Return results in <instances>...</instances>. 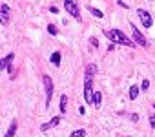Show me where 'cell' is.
<instances>
[{"instance_id":"obj_9","label":"cell","mask_w":155,"mask_h":137,"mask_svg":"<svg viewBox=\"0 0 155 137\" xmlns=\"http://www.w3.org/2000/svg\"><path fill=\"white\" fill-rule=\"evenodd\" d=\"M13 58H15V53H9V55L2 57V60H0V72L8 70V68L11 66V62H13Z\"/></svg>"},{"instance_id":"obj_11","label":"cell","mask_w":155,"mask_h":137,"mask_svg":"<svg viewBox=\"0 0 155 137\" xmlns=\"http://www.w3.org/2000/svg\"><path fill=\"white\" fill-rule=\"evenodd\" d=\"M17 126H18V122H17V119H13V121H11V124H9V128H8V132H6V135H4V137H15V132H17Z\"/></svg>"},{"instance_id":"obj_22","label":"cell","mask_w":155,"mask_h":137,"mask_svg":"<svg viewBox=\"0 0 155 137\" xmlns=\"http://www.w3.org/2000/svg\"><path fill=\"white\" fill-rule=\"evenodd\" d=\"M49 11H51V13H58V8H57V6H51Z\"/></svg>"},{"instance_id":"obj_7","label":"cell","mask_w":155,"mask_h":137,"mask_svg":"<svg viewBox=\"0 0 155 137\" xmlns=\"http://www.w3.org/2000/svg\"><path fill=\"white\" fill-rule=\"evenodd\" d=\"M9 15H11L9 6L8 4H0V24H2V26L9 24Z\"/></svg>"},{"instance_id":"obj_18","label":"cell","mask_w":155,"mask_h":137,"mask_svg":"<svg viewBox=\"0 0 155 137\" xmlns=\"http://www.w3.org/2000/svg\"><path fill=\"white\" fill-rule=\"evenodd\" d=\"M90 44H91V48H99V38L90 37Z\"/></svg>"},{"instance_id":"obj_12","label":"cell","mask_w":155,"mask_h":137,"mask_svg":"<svg viewBox=\"0 0 155 137\" xmlns=\"http://www.w3.org/2000/svg\"><path fill=\"white\" fill-rule=\"evenodd\" d=\"M60 58H62L60 51H53V53H51V57H49L51 64H55V66H60Z\"/></svg>"},{"instance_id":"obj_24","label":"cell","mask_w":155,"mask_h":137,"mask_svg":"<svg viewBox=\"0 0 155 137\" xmlns=\"http://www.w3.org/2000/svg\"><path fill=\"white\" fill-rule=\"evenodd\" d=\"M79 113H81V115H84V113H86V108H84V106H81V108H79Z\"/></svg>"},{"instance_id":"obj_4","label":"cell","mask_w":155,"mask_h":137,"mask_svg":"<svg viewBox=\"0 0 155 137\" xmlns=\"http://www.w3.org/2000/svg\"><path fill=\"white\" fill-rule=\"evenodd\" d=\"M130 29H131V35H133V42H135L137 46L148 48V40H146V37L139 31V28H137L135 24H131V22H130Z\"/></svg>"},{"instance_id":"obj_15","label":"cell","mask_w":155,"mask_h":137,"mask_svg":"<svg viewBox=\"0 0 155 137\" xmlns=\"http://www.w3.org/2000/svg\"><path fill=\"white\" fill-rule=\"evenodd\" d=\"M88 11H90L93 17H97V18H102V17H104V13H102L101 9H97V8H93V6H88Z\"/></svg>"},{"instance_id":"obj_2","label":"cell","mask_w":155,"mask_h":137,"mask_svg":"<svg viewBox=\"0 0 155 137\" xmlns=\"http://www.w3.org/2000/svg\"><path fill=\"white\" fill-rule=\"evenodd\" d=\"M42 82H44V90H46V108H49L51 106V97H53V92H55L53 79L49 75H44L42 77Z\"/></svg>"},{"instance_id":"obj_8","label":"cell","mask_w":155,"mask_h":137,"mask_svg":"<svg viewBox=\"0 0 155 137\" xmlns=\"http://www.w3.org/2000/svg\"><path fill=\"white\" fill-rule=\"evenodd\" d=\"M60 124V117H53V119H49L48 122H44L42 126H40V132H49L51 128H55V126H58Z\"/></svg>"},{"instance_id":"obj_16","label":"cell","mask_w":155,"mask_h":137,"mask_svg":"<svg viewBox=\"0 0 155 137\" xmlns=\"http://www.w3.org/2000/svg\"><path fill=\"white\" fill-rule=\"evenodd\" d=\"M69 137H86V130L84 128H77L69 133Z\"/></svg>"},{"instance_id":"obj_14","label":"cell","mask_w":155,"mask_h":137,"mask_svg":"<svg viewBox=\"0 0 155 137\" xmlns=\"http://www.w3.org/2000/svg\"><path fill=\"white\" fill-rule=\"evenodd\" d=\"M66 110H68V95L62 93L60 95V113H66Z\"/></svg>"},{"instance_id":"obj_20","label":"cell","mask_w":155,"mask_h":137,"mask_svg":"<svg viewBox=\"0 0 155 137\" xmlns=\"http://www.w3.org/2000/svg\"><path fill=\"white\" fill-rule=\"evenodd\" d=\"M150 126L155 130V115H151V117H150Z\"/></svg>"},{"instance_id":"obj_23","label":"cell","mask_w":155,"mask_h":137,"mask_svg":"<svg viewBox=\"0 0 155 137\" xmlns=\"http://www.w3.org/2000/svg\"><path fill=\"white\" fill-rule=\"evenodd\" d=\"M131 121L137 122V121H139V115H137V113H131Z\"/></svg>"},{"instance_id":"obj_17","label":"cell","mask_w":155,"mask_h":137,"mask_svg":"<svg viewBox=\"0 0 155 137\" xmlns=\"http://www.w3.org/2000/svg\"><path fill=\"white\" fill-rule=\"evenodd\" d=\"M48 33H49V35H57V33H58V29H57L53 24H48Z\"/></svg>"},{"instance_id":"obj_26","label":"cell","mask_w":155,"mask_h":137,"mask_svg":"<svg viewBox=\"0 0 155 137\" xmlns=\"http://www.w3.org/2000/svg\"><path fill=\"white\" fill-rule=\"evenodd\" d=\"M128 137H130V135H128Z\"/></svg>"},{"instance_id":"obj_1","label":"cell","mask_w":155,"mask_h":137,"mask_svg":"<svg viewBox=\"0 0 155 137\" xmlns=\"http://www.w3.org/2000/svg\"><path fill=\"white\" fill-rule=\"evenodd\" d=\"M104 33V37L106 38H110V42L111 44H122V46H128V48H135L137 44L124 33V31H120V29H115V28H108V29H104L102 31Z\"/></svg>"},{"instance_id":"obj_5","label":"cell","mask_w":155,"mask_h":137,"mask_svg":"<svg viewBox=\"0 0 155 137\" xmlns=\"http://www.w3.org/2000/svg\"><path fill=\"white\" fill-rule=\"evenodd\" d=\"M91 99H93V79L84 77V102L91 104Z\"/></svg>"},{"instance_id":"obj_21","label":"cell","mask_w":155,"mask_h":137,"mask_svg":"<svg viewBox=\"0 0 155 137\" xmlns=\"http://www.w3.org/2000/svg\"><path fill=\"white\" fill-rule=\"evenodd\" d=\"M117 4H119L120 8H124V9H128V4H124V2H122V0H119V2H117Z\"/></svg>"},{"instance_id":"obj_3","label":"cell","mask_w":155,"mask_h":137,"mask_svg":"<svg viewBox=\"0 0 155 137\" xmlns=\"http://www.w3.org/2000/svg\"><path fill=\"white\" fill-rule=\"evenodd\" d=\"M64 9L68 11V15H71L73 18L79 20L81 18V6L77 0H64Z\"/></svg>"},{"instance_id":"obj_6","label":"cell","mask_w":155,"mask_h":137,"mask_svg":"<svg viewBox=\"0 0 155 137\" xmlns=\"http://www.w3.org/2000/svg\"><path fill=\"white\" fill-rule=\"evenodd\" d=\"M137 15H139V18H140V22H142V26L144 28H151V24H153V18H151V15L146 11V9H137Z\"/></svg>"},{"instance_id":"obj_10","label":"cell","mask_w":155,"mask_h":137,"mask_svg":"<svg viewBox=\"0 0 155 137\" xmlns=\"http://www.w3.org/2000/svg\"><path fill=\"white\" fill-rule=\"evenodd\" d=\"M101 101H102V93H101L99 90H95V92H93V99H91V106L99 108V106H101Z\"/></svg>"},{"instance_id":"obj_13","label":"cell","mask_w":155,"mask_h":137,"mask_svg":"<svg viewBox=\"0 0 155 137\" xmlns=\"http://www.w3.org/2000/svg\"><path fill=\"white\" fill-rule=\"evenodd\" d=\"M139 92H140V86L133 84V86L130 88V99H131V101H135V99L139 97Z\"/></svg>"},{"instance_id":"obj_19","label":"cell","mask_w":155,"mask_h":137,"mask_svg":"<svg viewBox=\"0 0 155 137\" xmlns=\"http://www.w3.org/2000/svg\"><path fill=\"white\" fill-rule=\"evenodd\" d=\"M148 88H150V81H148V79H144V81H142V84H140V90H142V92H146Z\"/></svg>"},{"instance_id":"obj_25","label":"cell","mask_w":155,"mask_h":137,"mask_svg":"<svg viewBox=\"0 0 155 137\" xmlns=\"http://www.w3.org/2000/svg\"><path fill=\"white\" fill-rule=\"evenodd\" d=\"M153 110H155V102H153Z\"/></svg>"}]
</instances>
